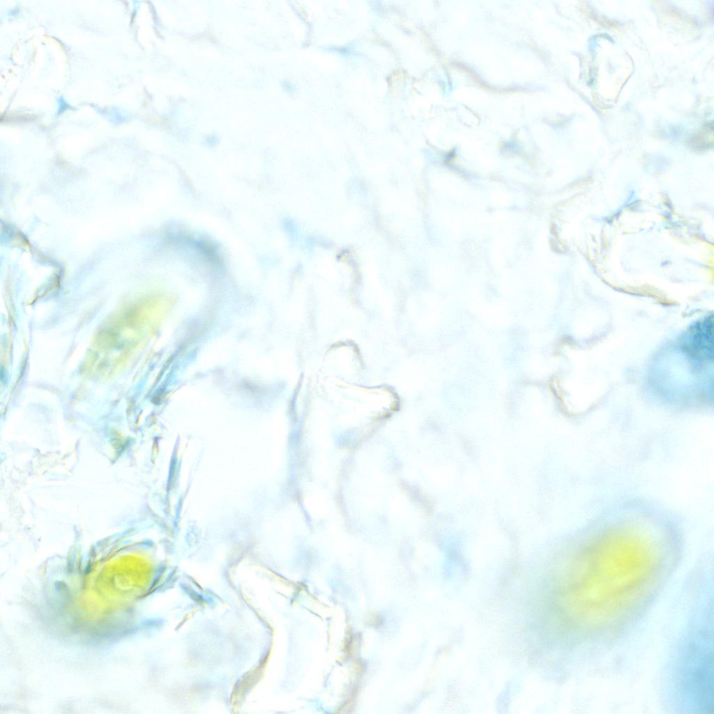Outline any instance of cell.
Returning <instances> with one entry per match:
<instances>
[{"label": "cell", "mask_w": 714, "mask_h": 714, "mask_svg": "<svg viewBox=\"0 0 714 714\" xmlns=\"http://www.w3.org/2000/svg\"><path fill=\"white\" fill-rule=\"evenodd\" d=\"M594 542L577 553L559 580L565 637L584 666L620 646L650 612L674 571L662 552Z\"/></svg>", "instance_id": "1"}, {"label": "cell", "mask_w": 714, "mask_h": 714, "mask_svg": "<svg viewBox=\"0 0 714 714\" xmlns=\"http://www.w3.org/2000/svg\"><path fill=\"white\" fill-rule=\"evenodd\" d=\"M711 584V585H712ZM703 584L662 669L660 697L669 713L713 714V589Z\"/></svg>", "instance_id": "2"}]
</instances>
